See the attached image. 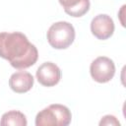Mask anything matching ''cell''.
<instances>
[{"mask_svg": "<svg viewBox=\"0 0 126 126\" xmlns=\"http://www.w3.org/2000/svg\"><path fill=\"white\" fill-rule=\"evenodd\" d=\"M0 57L16 69H27L37 61L38 51L22 32H0Z\"/></svg>", "mask_w": 126, "mask_h": 126, "instance_id": "1", "label": "cell"}, {"mask_svg": "<svg viewBox=\"0 0 126 126\" xmlns=\"http://www.w3.org/2000/svg\"><path fill=\"white\" fill-rule=\"evenodd\" d=\"M72 114L69 108L63 104L55 103L43 108L36 114V126H67L70 124Z\"/></svg>", "mask_w": 126, "mask_h": 126, "instance_id": "2", "label": "cell"}, {"mask_svg": "<svg viewBox=\"0 0 126 126\" xmlns=\"http://www.w3.org/2000/svg\"><path fill=\"white\" fill-rule=\"evenodd\" d=\"M75 39L74 27L64 21L54 23L47 31V41L55 49L68 48Z\"/></svg>", "mask_w": 126, "mask_h": 126, "instance_id": "3", "label": "cell"}, {"mask_svg": "<svg viewBox=\"0 0 126 126\" xmlns=\"http://www.w3.org/2000/svg\"><path fill=\"white\" fill-rule=\"evenodd\" d=\"M92 78L97 83L109 82L115 74V65L113 61L106 56L95 58L90 67Z\"/></svg>", "mask_w": 126, "mask_h": 126, "instance_id": "4", "label": "cell"}, {"mask_svg": "<svg viewBox=\"0 0 126 126\" xmlns=\"http://www.w3.org/2000/svg\"><path fill=\"white\" fill-rule=\"evenodd\" d=\"M114 28L113 20L105 14H99L95 16L91 23L92 33L100 40L109 38L114 32Z\"/></svg>", "mask_w": 126, "mask_h": 126, "instance_id": "5", "label": "cell"}, {"mask_svg": "<svg viewBox=\"0 0 126 126\" xmlns=\"http://www.w3.org/2000/svg\"><path fill=\"white\" fill-rule=\"evenodd\" d=\"M35 76L40 85L53 87L57 85L61 79V70L52 62H44L37 68Z\"/></svg>", "mask_w": 126, "mask_h": 126, "instance_id": "6", "label": "cell"}, {"mask_svg": "<svg viewBox=\"0 0 126 126\" xmlns=\"http://www.w3.org/2000/svg\"><path fill=\"white\" fill-rule=\"evenodd\" d=\"M9 86L17 94H24L29 92L33 86V77L31 73L26 71H19L9 79Z\"/></svg>", "mask_w": 126, "mask_h": 126, "instance_id": "7", "label": "cell"}, {"mask_svg": "<svg viewBox=\"0 0 126 126\" xmlns=\"http://www.w3.org/2000/svg\"><path fill=\"white\" fill-rule=\"evenodd\" d=\"M64 11L72 17H82L90 9V0H58Z\"/></svg>", "mask_w": 126, "mask_h": 126, "instance_id": "8", "label": "cell"}, {"mask_svg": "<svg viewBox=\"0 0 126 126\" xmlns=\"http://www.w3.org/2000/svg\"><path fill=\"white\" fill-rule=\"evenodd\" d=\"M28 121L24 113L17 110H11L4 113L1 117V126H27Z\"/></svg>", "mask_w": 126, "mask_h": 126, "instance_id": "9", "label": "cell"}, {"mask_svg": "<svg viewBox=\"0 0 126 126\" xmlns=\"http://www.w3.org/2000/svg\"><path fill=\"white\" fill-rule=\"evenodd\" d=\"M99 125H110V126L115 125V126H119L120 125V122L113 115H105L100 120Z\"/></svg>", "mask_w": 126, "mask_h": 126, "instance_id": "10", "label": "cell"}]
</instances>
